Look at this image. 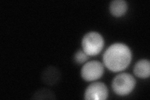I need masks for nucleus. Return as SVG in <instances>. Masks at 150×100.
<instances>
[{"mask_svg": "<svg viewBox=\"0 0 150 100\" xmlns=\"http://www.w3.org/2000/svg\"><path fill=\"white\" fill-rule=\"evenodd\" d=\"M132 53L125 44L116 43L110 46L103 55V64L112 72L125 70L131 63Z\"/></svg>", "mask_w": 150, "mask_h": 100, "instance_id": "1", "label": "nucleus"}, {"mask_svg": "<svg viewBox=\"0 0 150 100\" xmlns=\"http://www.w3.org/2000/svg\"><path fill=\"white\" fill-rule=\"evenodd\" d=\"M81 45L87 55L93 56L99 54L104 46V39L99 33L91 31L83 36Z\"/></svg>", "mask_w": 150, "mask_h": 100, "instance_id": "2", "label": "nucleus"}, {"mask_svg": "<svg viewBox=\"0 0 150 100\" xmlns=\"http://www.w3.org/2000/svg\"><path fill=\"white\" fill-rule=\"evenodd\" d=\"M136 86V79L129 73H121L115 77L112 82V88L120 96H126L133 91Z\"/></svg>", "mask_w": 150, "mask_h": 100, "instance_id": "3", "label": "nucleus"}, {"mask_svg": "<svg viewBox=\"0 0 150 100\" xmlns=\"http://www.w3.org/2000/svg\"><path fill=\"white\" fill-rule=\"evenodd\" d=\"M104 73V66L98 61H90L81 68V75L86 82H93L100 78Z\"/></svg>", "mask_w": 150, "mask_h": 100, "instance_id": "4", "label": "nucleus"}, {"mask_svg": "<svg viewBox=\"0 0 150 100\" xmlns=\"http://www.w3.org/2000/svg\"><path fill=\"white\" fill-rule=\"evenodd\" d=\"M108 97V89L102 82H94L87 87L84 93V99L90 100H104Z\"/></svg>", "mask_w": 150, "mask_h": 100, "instance_id": "5", "label": "nucleus"}, {"mask_svg": "<svg viewBox=\"0 0 150 100\" xmlns=\"http://www.w3.org/2000/svg\"><path fill=\"white\" fill-rule=\"evenodd\" d=\"M60 78V72L54 66H48L44 71L41 75L43 82L48 85L53 86L57 83Z\"/></svg>", "mask_w": 150, "mask_h": 100, "instance_id": "6", "label": "nucleus"}, {"mask_svg": "<svg viewBox=\"0 0 150 100\" xmlns=\"http://www.w3.org/2000/svg\"><path fill=\"white\" fill-rule=\"evenodd\" d=\"M134 73L141 78H147L150 74V63L148 60H141L137 62L134 67Z\"/></svg>", "mask_w": 150, "mask_h": 100, "instance_id": "7", "label": "nucleus"}, {"mask_svg": "<svg viewBox=\"0 0 150 100\" xmlns=\"http://www.w3.org/2000/svg\"><path fill=\"white\" fill-rule=\"evenodd\" d=\"M128 4L125 0H113L110 3V11L112 16L120 17L126 13Z\"/></svg>", "mask_w": 150, "mask_h": 100, "instance_id": "8", "label": "nucleus"}, {"mask_svg": "<svg viewBox=\"0 0 150 100\" xmlns=\"http://www.w3.org/2000/svg\"><path fill=\"white\" fill-rule=\"evenodd\" d=\"M34 99H54L55 96L54 93L50 91L49 89H40L38 91H37L33 96Z\"/></svg>", "mask_w": 150, "mask_h": 100, "instance_id": "9", "label": "nucleus"}, {"mask_svg": "<svg viewBox=\"0 0 150 100\" xmlns=\"http://www.w3.org/2000/svg\"><path fill=\"white\" fill-rule=\"evenodd\" d=\"M88 59V55H87L83 50H78L74 54V60L76 63L82 64L86 62Z\"/></svg>", "mask_w": 150, "mask_h": 100, "instance_id": "10", "label": "nucleus"}]
</instances>
